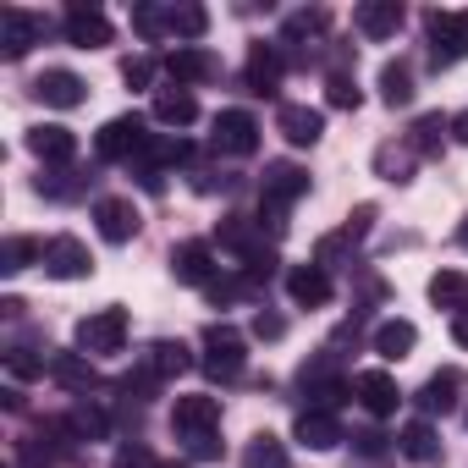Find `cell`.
Instances as JSON below:
<instances>
[{"instance_id": "cell-8", "label": "cell", "mask_w": 468, "mask_h": 468, "mask_svg": "<svg viewBox=\"0 0 468 468\" xmlns=\"http://www.w3.org/2000/svg\"><path fill=\"white\" fill-rule=\"evenodd\" d=\"M160 67H165L171 89H198V83H209V78L220 72V61H215L204 45H176V50L160 56Z\"/></svg>"}, {"instance_id": "cell-37", "label": "cell", "mask_w": 468, "mask_h": 468, "mask_svg": "<svg viewBox=\"0 0 468 468\" xmlns=\"http://www.w3.org/2000/svg\"><path fill=\"white\" fill-rule=\"evenodd\" d=\"M325 105H331V111H358V105H364L353 72H331V78H325Z\"/></svg>"}, {"instance_id": "cell-7", "label": "cell", "mask_w": 468, "mask_h": 468, "mask_svg": "<svg viewBox=\"0 0 468 468\" xmlns=\"http://www.w3.org/2000/svg\"><path fill=\"white\" fill-rule=\"evenodd\" d=\"M45 276H56V282H83V276H94V254H89V243L72 238V231L50 238V243H45Z\"/></svg>"}, {"instance_id": "cell-24", "label": "cell", "mask_w": 468, "mask_h": 468, "mask_svg": "<svg viewBox=\"0 0 468 468\" xmlns=\"http://www.w3.org/2000/svg\"><path fill=\"white\" fill-rule=\"evenodd\" d=\"M457 391H463V375H457V369H441V375H430V380L419 386L413 402H419L424 419H435V413H452V408H457Z\"/></svg>"}, {"instance_id": "cell-26", "label": "cell", "mask_w": 468, "mask_h": 468, "mask_svg": "<svg viewBox=\"0 0 468 468\" xmlns=\"http://www.w3.org/2000/svg\"><path fill=\"white\" fill-rule=\"evenodd\" d=\"M154 380H171V375H182V369H193V353L182 347V342H149L144 347V358H138Z\"/></svg>"}, {"instance_id": "cell-44", "label": "cell", "mask_w": 468, "mask_h": 468, "mask_svg": "<svg viewBox=\"0 0 468 468\" xmlns=\"http://www.w3.org/2000/svg\"><path fill=\"white\" fill-rule=\"evenodd\" d=\"M111 468H160V463H154V457H149V446H122V452H116V463H111Z\"/></svg>"}, {"instance_id": "cell-12", "label": "cell", "mask_w": 468, "mask_h": 468, "mask_svg": "<svg viewBox=\"0 0 468 468\" xmlns=\"http://www.w3.org/2000/svg\"><path fill=\"white\" fill-rule=\"evenodd\" d=\"M353 397L364 402V413H369V419H391V413H397V402H402V391H397L391 369H358V375H353Z\"/></svg>"}, {"instance_id": "cell-43", "label": "cell", "mask_w": 468, "mask_h": 468, "mask_svg": "<svg viewBox=\"0 0 468 468\" xmlns=\"http://www.w3.org/2000/svg\"><path fill=\"white\" fill-rule=\"evenodd\" d=\"M254 336H265V342H282V336H287V320L260 309V314H254Z\"/></svg>"}, {"instance_id": "cell-22", "label": "cell", "mask_w": 468, "mask_h": 468, "mask_svg": "<svg viewBox=\"0 0 468 468\" xmlns=\"http://www.w3.org/2000/svg\"><path fill=\"white\" fill-rule=\"evenodd\" d=\"M353 28L364 39H391L402 28V6H397V0H364V6L353 12Z\"/></svg>"}, {"instance_id": "cell-5", "label": "cell", "mask_w": 468, "mask_h": 468, "mask_svg": "<svg viewBox=\"0 0 468 468\" xmlns=\"http://www.w3.org/2000/svg\"><path fill=\"white\" fill-rule=\"evenodd\" d=\"M45 34H50V23L34 17V12H23V6L0 12V56H6V61H23L34 45H45Z\"/></svg>"}, {"instance_id": "cell-34", "label": "cell", "mask_w": 468, "mask_h": 468, "mask_svg": "<svg viewBox=\"0 0 468 468\" xmlns=\"http://www.w3.org/2000/svg\"><path fill=\"white\" fill-rule=\"evenodd\" d=\"M34 260L45 265V243H34V238H6V243H0V271H6V276L28 271Z\"/></svg>"}, {"instance_id": "cell-32", "label": "cell", "mask_w": 468, "mask_h": 468, "mask_svg": "<svg viewBox=\"0 0 468 468\" xmlns=\"http://www.w3.org/2000/svg\"><path fill=\"white\" fill-rule=\"evenodd\" d=\"M397 446L413 457V463H435L441 457V441H435V430H430V419H413V424H402V435H397Z\"/></svg>"}, {"instance_id": "cell-30", "label": "cell", "mask_w": 468, "mask_h": 468, "mask_svg": "<svg viewBox=\"0 0 468 468\" xmlns=\"http://www.w3.org/2000/svg\"><path fill=\"white\" fill-rule=\"evenodd\" d=\"M243 468H292V457H287V446H282V435H271V430H260L249 446H243Z\"/></svg>"}, {"instance_id": "cell-19", "label": "cell", "mask_w": 468, "mask_h": 468, "mask_svg": "<svg viewBox=\"0 0 468 468\" xmlns=\"http://www.w3.org/2000/svg\"><path fill=\"white\" fill-rule=\"evenodd\" d=\"M276 133H282L292 149H314L320 133H325V116L309 111V105H282V111H276Z\"/></svg>"}, {"instance_id": "cell-11", "label": "cell", "mask_w": 468, "mask_h": 468, "mask_svg": "<svg viewBox=\"0 0 468 468\" xmlns=\"http://www.w3.org/2000/svg\"><path fill=\"white\" fill-rule=\"evenodd\" d=\"M303 193H309V171H303L298 160H271V165H265V176H260V198H265V204H282V209H287V204H298Z\"/></svg>"}, {"instance_id": "cell-40", "label": "cell", "mask_w": 468, "mask_h": 468, "mask_svg": "<svg viewBox=\"0 0 468 468\" xmlns=\"http://www.w3.org/2000/svg\"><path fill=\"white\" fill-rule=\"evenodd\" d=\"M133 28H138V39H165V12L160 6H149V0H144V6H133Z\"/></svg>"}, {"instance_id": "cell-49", "label": "cell", "mask_w": 468, "mask_h": 468, "mask_svg": "<svg viewBox=\"0 0 468 468\" xmlns=\"http://www.w3.org/2000/svg\"><path fill=\"white\" fill-rule=\"evenodd\" d=\"M452 138H457V144H468V111H463V116H452Z\"/></svg>"}, {"instance_id": "cell-18", "label": "cell", "mask_w": 468, "mask_h": 468, "mask_svg": "<svg viewBox=\"0 0 468 468\" xmlns=\"http://www.w3.org/2000/svg\"><path fill=\"white\" fill-rule=\"evenodd\" d=\"M34 94H39L45 105H56V111H78V105L89 100V83H83L78 72H67V67H50V72L34 78Z\"/></svg>"}, {"instance_id": "cell-21", "label": "cell", "mask_w": 468, "mask_h": 468, "mask_svg": "<svg viewBox=\"0 0 468 468\" xmlns=\"http://www.w3.org/2000/svg\"><path fill=\"white\" fill-rule=\"evenodd\" d=\"M50 380L67 386V391H78V397H89L100 386V369H94L89 353H50Z\"/></svg>"}, {"instance_id": "cell-48", "label": "cell", "mask_w": 468, "mask_h": 468, "mask_svg": "<svg viewBox=\"0 0 468 468\" xmlns=\"http://www.w3.org/2000/svg\"><path fill=\"white\" fill-rule=\"evenodd\" d=\"M452 342H457V347H468V309H463V314H452Z\"/></svg>"}, {"instance_id": "cell-15", "label": "cell", "mask_w": 468, "mask_h": 468, "mask_svg": "<svg viewBox=\"0 0 468 468\" xmlns=\"http://www.w3.org/2000/svg\"><path fill=\"white\" fill-rule=\"evenodd\" d=\"M28 149L45 160V171H50V165L61 171V165L78 160V133H72V127H56V122H39V127H28Z\"/></svg>"}, {"instance_id": "cell-41", "label": "cell", "mask_w": 468, "mask_h": 468, "mask_svg": "<svg viewBox=\"0 0 468 468\" xmlns=\"http://www.w3.org/2000/svg\"><path fill=\"white\" fill-rule=\"evenodd\" d=\"M122 83H127V89H149V83H154V61H149V56H127V61H122Z\"/></svg>"}, {"instance_id": "cell-45", "label": "cell", "mask_w": 468, "mask_h": 468, "mask_svg": "<svg viewBox=\"0 0 468 468\" xmlns=\"http://www.w3.org/2000/svg\"><path fill=\"white\" fill-rule=\"evenodd\" d=\"M369 226H375V204H358V209L347 215V238L364 243V238H369Z\"/></svg>"}, {"instance_id": "cell-36", "label": "cell", "mask_w": 468, "mask_h": 468, "mask_svg": "<svg viewBox=\"0 0 468 468\" xmlns=\"http://www.w3.org/2000/svg\"><path fill=\"white\" fill-rule=\"evenodd\" d=\"M89 182H94V176H83V171L61 165V171H45V176H39V193H45V198H78Z\"/></svg>"}, {"instance_id": "cell-38", "label": "cell", "mask_w": 468, "mask_h": 468, "mask_svg": "<svg viewBox=\"0 0 468 468\" xmlns=\"http://www.w3.org/2000/svg\"><path fill=\"white\" fill-rule=\"evenodd\" d=\"M6 364H12V375H17V380L50 375V358H34V347H28V342H12V347H6Z\"/></svg>"}, {"instance_id": "cell-46", "label": "cell", "mask_w": 468, "mask_h": 468, "mask_svg": "<svg viewBox=\"0 0 468 468\" xmlns=\"http://www.w3.org/2000/svg\"><path fill=\"white\" fill-rule=\"evenodd\" d=\"M265 226H271V238H282V231H287V209L260 198V231H265Z\"/></svg>"}, {"instance_id": "cell-20", "label": "cell", "mask_w": 468, "mask_h": 468, "mask_svg": "<svg viewBox=\"0 0 468 468\" xmlns=\"http://www.w3.org/2000/svg\"><path fill=\"white\" fill-rule=\"evenodd\" d=\"M171 276L187 282V287H209V282L220 276L209 243H176V249H171Z\"/></svg>"}, {"instance_id": "cell-33", "label": "cell", "mask_w": 468, "mask_h": 468, "mask_svg": "<svg viewBox=\"0 0 468 468\" xmlns=\"http://www.w3.org/2000/svg\"><path fill=\"white\" fill-rule=\"evenodd\" d=\"M380 100L397 111V105H413V72H408V61H386L380 67Z\"/></svg>"}, {"instance_id": "cell-47", "label": "cell", "mask_w": 468, "mask_h": 468, "mask_svg": "<svg viewBox=\"0 0 468 468\" xmlns=\"http://www.w3.org/2000/svg\"><path fill=\"white\" fill-rule=\"evenodd\" d=\"M187 452H193V463H215L220 457V441L215 435H198V441H187Z\"/></svg>"}, {"instance_id": "cell-2", "label": "cell", "mask_w": 468, "mask_h": 468, "mask_svg": "<svg viewBox=\"0 0 468 468\" xmlns=\"http://www.w3.org/2000/svg\"><path fill=\"white\" fill-rule=\"evenodd\" d=\"M149 138H154L149 122H144L138 111H127V116H111V122L94 133V154H100V160H127V165H133V160L144 154Z\"/></svg>"}, {"instance_id": "cell-14", "label": "cell", "mask_w": 468, "mask_h": 468, "mask_svg": "<svg viewBox=\"0 0 468 468\" xmlns=\"http://www.w3.org/2000/svg\"><path fill=\"white\" fill-rule=\"evenodd\" d=\"M282 72H287V56H282V45H249V67H243V83H249V94H276L282 89Z\"/></svg>"}, {"instance_id": "cell-10", "label": "cell", "mask_w": 468, "mask_h": 468, "mask_svg": "<svg viewBox=\"0 0 468 468\" xmlns=\"http://www.w3.org/2000/svg\"><path fill=\"white\" fill-rule=\"evenodd\" d=\"M209 144L220 149V154H254L260 149V122L249 116V111H220L215 116V133H209Z\"/></svg>"}, {"instance_id": "cell-9", "label": "cell", "mask_w": 468, "mask_h": 468, "mask_svg": "<svg viewBox=\"0 0 468 468\" xmlns=\"http://www.w3.org/2000/svg\"><path fill=\"white\" fill-rule=\"evenodd\" d=\"M215 424H220V397H209V391H187V397L171 402V430H176V435L198 441V435H215Z\"/></svg>"}, {"instance_id": "cell-4", "label": "cell", "mask_w": 468, "mask_h": 468, "mask_svg": "<svg viewBox=\"0 0 468 468\" xmlns=\"http://www.w3.org/2000/svg\"><path fill=\"white\" fill-rule=\"evenodd\" d=\"M127 342V309H94L89 320H78V353L89 358H105V353H122Z\"/></svg>"}, {"instance_id": "cell-42", "label": "cell", "mask_w": 468, "mask_h": 468, "mask_svg": "<svg viewBox=\"0 0 468 468\" xmlns=\"http://www.w3.org/2000/svg\"><path fill=\"white\" fill-rule=\"evenodd\" d=\"M347 441H353V452H364V457H380V452H386V435H380L375 424H369V430H353Z\"/></svg>"}, {"instance_id": "cell-35", "label": "cell", "mask_w": 468, "mask_h": 468, "mask_svg": "<svg viewBox=\"0 0 468 468\" xmlns=\"http://www.w3.org/2000/svg\"><path fill=\"white\" fill-rule=\"evenodd\" d=\"M67 424H72L78 441H105V435H111V419H105V408H94V402H78V408L67 413Z\"/></svg>"}, {"instance_id": "cell-16", "label": "cell", "mask_w": 468, "mask_h": 468, "mask_svg": "<svg viewBox=\"0 0 468 468\" xmlns=\"http://www.w3.org/2000/svg\"><path fill=\"white\" fill-rule=\"evenodd\" d=\"M331 292H336V282H331V271L325 265H292L287 271V298L298 303V309H320V303H331Z\"/></svg>"}, {"instance_id": "cell-23", "label": "cell", "mask_w": 468, "mask_h": 468, "mask_svg": "<svg viewBox=\"0 0 468 468\" xmlns=\"http://www.w3.org/2000/svg\"><path fill=\"white\" fill-rule=\"evenodd\" d=\"M149 116H154L160 127H193V122H198V100H193V89H154Z\"/></svg>"}, {"instance_id": "cell-50", "label": "cell", "mask_w": 468, "mask_h": 468, "mask_svg": "<svg viewBox=\"0 0 468 468\" xmlns=\"http://www.w3.org/2000/svg\"><path fill=\"white\" fill-rule=\"evenodd\" d=\"M457 243H463V249H468V215H463V226H457Z\"/></svg>"}, {"instance_id": "cell-1", "label": "cell", "mask_w": 468, "mask_h": 468, "mask_svg": "<svg viewBox=\"0 0 468 468\" xmlns=\"http://www.w3.org/2000/svg\"><path fill=\"white\" fill-rule=\"evenodd\" d=\"M204 375L209 380H238L249 369V336L243 331H231V325H204Z\"/></svg>"}, {"instance_id": "cell-31", "label": "cell", "mask_w": 468, "mask_h": 468, "mask_svg": "<svg viewBox=\"0 0 468 468\" xmlns=\"http://www.w3.org/2000/svg\"><path fill=\"white\" fill-rule=\"evenodd\" d=\"M413 160H419V154H413L408 144H380V149H375V171H380L386 182H397V187L413 182Z\"/></svg>"}, {"instance_id": "cell-17", "label": "cell", "mask_w": 468, "mask_h": 468, "mask_svg": "<svg viewBox=\"0 0 468 468\" xmlns=\"http://www.w3.org/2000/svg\"><path fill=\"white\" fill-rule=\"evenodd\" d=\"M94 226H100L105 243H133L144 220H138V204L133 198H100L94 204Z\"/></svg>"}, {"instance_id": "cell-3", "label": "cell", "mask_w": 468, "mask_h": 468, "mask_svg": "<svg viewBox=\"0 0 468 468\" xmlns=\"http://www.w3.org/2000/svg\"><path fill=\"white\" fill-rule=\"evenodd\" d=\"M424 34L435 67H457L468 56V12H424Z\"/></svg>"}, {"instance_id": "cell-13", "label": "cell", "mask_w": 468, "mask_h": 468, "mask_svg": "<svg viewBox=\"0 0 468 468\" xmlns=\"http://www.w3.org/2000/svg\"><path fill=\"white\" fill-rule=\"evenodd\" d=\"M292 441L309 446V452H331V446L347 441V430H342L336 413H325V408H303V413L292 419Z\"/></svg>"}, {"instance_id": "cell-28", "label": "cell", "mask_w": 468, "mask_h": 468, "mask_svg": "<svg viewBox=\"0 0 468 468\" xmlns=\"http://www.w3.org/2000/svg\"><path fill=\"white\" fill-rule=\"evenodd\" d=\"M430 303L446 309V314H463L468 309V276L463 271H435L430 276Z\"/></svg>"}, {"instance_id": "cell-6", "label": "cell", "mask_w": 468, "mask_h": 468, "mask_svg": "<svg viewBox=\"0 0 468 468\" xmlns=\"http://www.w3.org/2000/svg\"><path fill=\"white\" fill-rule=\"evenodd\" d=\"M61 34H67V45H78V50H100V45H111V39H116L111 17H105L100 6H89V0H72V6H67Z\"/></svg>"}, {"instance_id": "cell-27", "label": "cell", "mask_w": 468, "mask_h": 468, "mask_svg": "<svg viewBox=\"0 0 468 468\" xmlns=\"http://www.w3.org/2000/svg\"><path fill=\"white\" fill-rule=\"evenodd\" d=\"M204 28H209V12H204V6H193V0H182V6H165V34H171L176 45L204 39Z\"/></svg>"}, {"instance_id": "cell-39", "label": "cell", "mask_w": 468, "mask_h": 468, "mask_svg": "<svg viewBox=\"0 0 468 468\" xmlns=\"http://www.w3.org/2000/svg\"><path fill=\"white\" fill-rule=\"evenodd\" d=\"M204 298H209L215 309H226V303H238V298H254V287H249L243 276H215V282L204 287Z\"/></svg>"}, {"instance_id": "cell-29", "label": "cell", "mask_w": 468, "mask_h": 468, "mask_svg": "<svg viewBox=\"0 0 468 468\" xmlns=\"http://www.w3.org/2000/svg\"><path fill=\"white\" fill-rule=\"evenodd\" d=\"M446 133H452V116L430 111V116H419V122H413L408 149H413V154H441V149H446Z\"/></svg>"}, {"instance_id": "cell-25", "label": "cell", "mask_w": 468, "mask_h": 468, "mask_svg": "<svg viewBox=\"0 0 468 468\" xmlns=\"http://www.w3.org/2000/svg\"><path fill=\"white\" fill-rule=\"evenodd\" d=\"M413 347H419V325H413V320H386V325H375V353H380L386 364L408 358Z\"/></svg>"}]
</instances>
